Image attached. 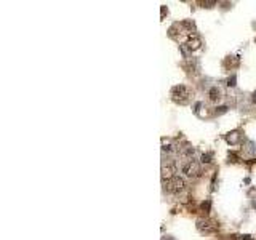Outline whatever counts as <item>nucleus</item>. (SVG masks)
<instances>
[{
  "mask_svg": "<svg viewBox=\"0 0 256 240\" xmlns=\"http://www.w3.org/2000/svg\"><path fill=\"white\" fill-rule=\"evenodd\" d=\"M253 99H254V101H256V91L253 93Z\"/></svg>",
  "mask_w": 256,
  "mask_h": 240,
  "instance_id": "4468645a",
  "label": "nucleus"
},
{
  "mask_svg": "<svg viewBox=\"0 0 256 240\" xmlns=\"http://www.w3.org/2000/svg\"><path fill=\"white\" fill-rule=\"evenodd\" d=\"M165 189L171 194H178L184 189V181H182L179 176H173V178H170V179L165 181Z\"/></svg>",
  "mask_w": 256,
  "mask_h": 240,
  "instance_id": "f03ea898",
  "label": "nucleus"
},
{
  "mask_svg": "<svg viewBox=\"0 0 256 240\" xmlns=\"http://www.w3.org/2000/svg\"><path fill=\"white\" fill-rule=\"evenodd\" d=\"M197 229L199 231H202V232H213V231H216V224H213L211 221H205V219H199L197 221Z\"/></svg>",
  "mask_w": 256,
  "mask_h": 240,
  "instance_id": "20e7f679",
  "label": "nucleus"
},
{
  "mask_svg": "<svg viewBox=\"0 0 256 240\" xmlns=\"http://www.w3.org/2000/svg\"><path fill=\"white\" fill-rule=\"evenodd\" d=\"M218 109H219V110H218L216 114H224L226 110H227V106H221V107H218Z\"/></svg>",
  "mask_w": 256,
  "mask_h": 240,
  "instance_id": "f8f14e48",
  "label": "nucleus"
},
{
  "mask_svg": "<svg viewBox=\"0 0 256 240\" xmlns=\"http://www.w3.org/2000/svg\"><path fill=\"white\" fill-rule=\"evenodd\" d=\"M171 96H173L175 101H179V103H184L187 96H189V90L184 85H178L171 90Z\"/></svg>",
  "mask_w": 256,
  "mask_h": 240,
  "instance_id": "7ed1b4c3",
  "label": "nucleus"
},
{
  "mask_svg": "<svg viewBox=\"0 0 256 240\" xmlns=\"http://www.w3.org/2000/svg\"><path fill=\"white\" fill-rule=\"evenodd\" d=\"M227 85H229V87H235V75L229 77V80H227Z\"/></svg>",
  "mask_w": 256,
  "mask_h": 240,
  "instance_id": "9d476101",
  "label": "nucleus"
},
{
  "mask_svg": "<svg viewBox=\"0 0 256 240\" xmlns=\"http://www.w3.org/2000/svg\"><path fill=\"white\" fill-rule=\"evenodd\" d=\"M211 157H213V155H211L210 152L203 154V155H202V162H203V163H210V162H211Z\"/></svg>",
  "mask_w": 256,
  "mask_h": 240,
  "instance_id": "1a4fd4ad",
  "label": "nucleus"
},
{
  "mask_svg": "<svg viewBox=\"0 0 256 240\" xmlns=\"http://www.w3.org/2000/svg\"><path fill=\"white\" fill-rule=\"evenodd\" d=\"M181 171L189 178H197L200 175V165L197 163V162H194L192 159H187L186 162H182Z\"/></svg>",
  "mask_w": 256,
  "mask_h": 240,
  "instance_id": "f257e3e1",
  "label": "nucleus"
},
{
  "mask_svg": "<svg viewBox=\"0 0 256 240\" xmlns=\"http://www.w3.org/2000/svg\"><path fill=\"white\" fill-rule=\"evenodd\" d=\"M162 240H173V238H171V237H166V238H165V237H163Z\"/></svg>",
  "mask_w": 256,
  "mask_h": 240,
  "instance_id": "ddd939ff",
  "label": "nucleus"
},
{
  "mask_svg": "<svg viewBox=\"0 0 256 240\" xmlns=\"http://www.w3.org/2000/svg\"><path fill=\"white\" fill-rule=\"evenodd\" d=\"M187 47L191 50H197V48H200V40L195 35H191V37H189V40H187Z\"/></svg>",
  "mask_w": 256,
  "mask_h": 240,
  "instance_id": "0eeeda50",
  "label": "nucleus"
},
{
  "mask_svg": "<svg viewBox=\"0 0 256 240\" xmlns=\"http://www.w3.org/2000/svg\"><path fill=\"white\" fill-rule=\"evenodd\" d=\"M208 96H210V99H211V101H218V99L221 98V91H219V88H218V87H213V88H210V91H208Z\"/></svg>",
  "mask_w": 256,
  "mask_h": 240,
  "instance_id": "423d86ee",
  "label": "nucleus"
},
{
  "mask_svg": "<svg viewBox=\"0 0 256 240\" xmlns=\"http://www.w3.org/2000/svg\"><path fill=\"white\" fill-rule=\"evenodd\" d=\"M226 139H227V143H231V144H237L240 136H238V133H229V136H227Z\"/></svg>",
  "mask_w": 256,
  "mask_h": 240,
  "instance_id": "6e6552de",
  "label": "nucleus"
},
{
  "mask_svg": "<svg viewBox=\"0 0 256 240\" xmlns=\"http://www.w3.org/2000/svg\"><path fill=\"white\" fill-rule=\"evenodd\" d=\"M175 173H176V165L175 163H168L166 166L165 165L162 166V178H163V179H165V178H166V179H170V178L176 176Z\"/></svg>",
  "mask_w": 256,
  "mask_h": 240,
  "instance_id": "39448f33",
  "label": "nucleus"
},
{
  "mask_svg": "<svg viewBox=\"0 0 256 240\" xmlns=\"http://www.w3.org/2000/svg\"><path fill=\"white\" fill-rule=\"evenodd\" d=\"M253 205H254V208H256V199L253 200Z\"/></svg>",
  "mask_w": 256,
  "mask_h": 240,
  "instance_id": "2eb2a0df",
  "label": "nucleus"
},
{
  "mask_svg": "<svg viewBox=\"0 0 256 240\" xmlns=\"http://www.w3.org/2000/svg\"><path fill=\"white\" fill-rule=\"evenodd\" d=\"M210 205H211V203H210V200H207V202H203V203H202V210L208 211V210H210Z\"/></svg>",
  "mask_w": 256,
  "mask_h": 240,
  "instance_id": "9b49d317",
  "label": "nucleus"
}]
</instances>
